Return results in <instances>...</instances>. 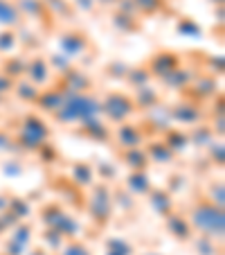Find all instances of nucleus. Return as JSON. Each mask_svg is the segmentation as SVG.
<instances>
[{"label": "nucleus", "instance_id": "nucleus-1", "mask_svg": "<svg viewBox=\"0 0 225 255\" xmlns=\"http://www.w3.org/2000/svg\"><path fill=\"white\" fill-rule=\"evenodd\" d=\"M189 224L194 231H201V235H207L216 242H221V237H223V210L210 199H201L192 208Z\"/></svg>", "mask_w": 225, "mask_h": 255}, {"label": "nucleus", "instance_id": "nucleus-2", "mask_svg": "<svg viewBox=\"0 0 225 255\" xmlns=\"http://www.w3.org/2000/svg\"><path fill=\"white\" fill-rule=\"evenodd\" d=\"M133 111H135V102L126 93L113 91L104 102V113L113 122H124Z\"/></svg>", "mask_w": 225, "mask_h": 255}, {"label": "nucleus", "instance_id": "nucleus-3", "mask_svg": "<svg viewBox=\"0 0 225 255\" xmlns=\"http://www.w3.org/2000/svg\"><path fill=\"white\" fill-rule=\"evenodd\" d=\"M88 212H90L92 222H97L99 226L108 224V217H110V194L108 188L104 183L95 185L92 188V199H90V206H88Z\"/></svg>", "mask_w": 225, "mask_h": 255}, {"label": "nucleus", "instance_id": "nucleus-4", "mask_svg": "<svg viewBox=\"0 0 225 255\" xmlns=\"http://www.w3.org/2000/svg\"><path fill=\"white\" fill-rule=\"evenodd\" d=\"M167 233L180 244H187V242L194 240V228L189 224V219L180 215H169L167 217Z\"/></svg>", "mask_w": 225, "mask_h": 255}, {"label": "nucleus", "instance_id": "nucleus-5", "mask_svg": "<svg viewBox=\"0 0 225 255\" xmlns=\"http://www.w3.org/2000/svg\"><path fill=\"white\" fill-rule=\"evenodd\" d=\"M104 255H138L135 246L122 237H108L104 242Z\"/></svg>", "mask_w": 225, "mask_h": 255}, {"label": "nucleus", "instance_id": "nucleus-6", "mask_svg": "<svg viewBox=\"0 0 225 255\" xmlns=\"http://www.w3.org/2000/svg\"><path fill=\"white\" fill-rule=\"evenodd\" d=\"M117 138H120V142L124 144V147H138V144L142 142V133H140V129L133 125H122L120 129H117Z\"/></svg>", "mask_w": 225, "mask_h": 255}, {"label": "nucleus", "instance_id": "nucleus-7", "mask_svg": "<svg viewBox=\"0 0 225 255\" xmlns=\"http://www.w3.org/2000/svg\"><path fill=\"white\" fill-rule=\"evenodd\" d=\"M151 206L158 210V215L169 217L171 215L173 203H171V199H169L167 192H162V190H153V192H151Z\"/></svg>", "mask_w": 225, "mask_h": 255}, {"label": "nucleus", "instance_id": "nucleus-8", "mask_svg": "<svg viewBox=\"0 0 225 255\" xmlns=\"http://www.w3.org/2000/svg\"><path fill=\"white\" fill-rule=\"evenodd\" d=\"M54 255H92V251L88 249L86 242H81V240L75 237V240H70L59 253H54Z\"/></svg>", "mask_w": 225, "mask_h": 255}, {"label": "nucleus", "instance_id": "nucleus-9", "mask_svg": "<svg viewBox=\"0 0 225 255\" xmlns=\"http://www.w3.org/2000/svg\"><path fill=\"white\" fill-rule=\"evenodd\" d=\"M151 181H149V176L144 172H133L129 176V188L131 190H135L138 194H147V192H151Z\"/></svg>", "mask_w": 225, "mask_h": 255}, {"label": "nucleus", "instance_id": "nucleus-10", "mask_svg": "<svg viewBox=\"0 0 225 255\" xmlns=\"http://www.w3.org/2000/svg\"><path fill=\"white\" fill-rule=\"evenodd\" d=\"M194 251L196 255H216V240L201 235L198 240H194Z\"/></svg>", "mask_w": 225, "mask_h": 255}, {"label": "nucleus", "instance_id": "nucleus-11", "mask_svg": "<svg viewBox=\"0 0 225 255\" xmlns=\"http://www.w3.org/2000/svg\"><path fill=\"white\" fill-rule=\"evenodd\" d=\"M43 240H45V244L50 246V253H59V251L63 249V237L59 235L54 228H45L43 231Z\"/></svg>", "mask_w": 225, "mask_h": 255}, {"label": "nucleus", "instance_id": "nucleus-12", "mask_svg": "<svg viewBox=\"0 0 225 255\" xmlns=\"http://www.w3.org/2000/svg\"><path fill=\"white\" fill-rule=\"evenodd\" d=\"M147 151L153 156V158H158V160H171L173 158V151L169 149L164 142H149Z\"/></svg>", "mask_w": 225, "mask_h": 255}, {"label": "nucleus", "instance_id": "nucleus-13", "mask_svg": "<svg viewBox=\"0 0 225 255\" xmlns=\"http://www.w3.org/2000/svg\"><path fill=\"white\" fill-rule=\"evenodd\" d=\"M72 174H75V181H77L79 185H90V181H92V169H90V165L77 163V165H75V169H72Z\"/></svg>", "mask_w": 225, "mask_h": 255}, {"label": "nucleus", "instance_id": "nucleus-14", "mask_svg": "<svg viewBox=\"0 0 225 255\" xmlns=\"http://www.w3.org/2000/svg\"><path fill=\"white\" fill-rule=\"evenodd\" d=\"M16 20H18L16 9L11 5H7V2H2V0H0V23H2V25H14Z\"/></svg>", "mask_w": 225, "mask_h": 255}, {"label": "nucleus", "instance_id": "nucleus-15", "mask_svg": "<svg viewBox=\"0 0 225 255\" xmlns=\"http://www.w3.org/2000/svg\"><path fill=\"white\" fill-rule=\"evenodd\" d=\"M29 237H32V226L29 224H18V228L14 231V235H11V240L18 242V244H23L25 249H27L29 244Z\"/></svg>", "mask_w": 225, "mask_h": 255}, {"label": "nucleus", "instance_id": "nucleus-16", "mask_svg": "<svg viewBox=\"0 0 225 255\" xmlns=\"http://www.w3.org/2000/svg\"><path fill=\"white\" fill-rule=\"evenodd\" d=\"M29 72H32V79H34V82H39V84H43L45 79H48V70H45V63L41 61V59L32 61V68H29Z\"/></svg>", "mask_w": 225, "mask_h": 255}, {"label": "nucleus", "instance_id": "nucleus-17", "mask_svg": "<svg viewBox=\"0 0 225 255\" xmlns=\"http://www.w3.org/2000/svg\"><path fill=\"white\" fill-rule=\"evenodd\" d=\"M25 253H27V249H25L23 244H18V242H14V240L5 242V253L2 255H25Z\"/></svg>", "mask_w": 225, "mask_h": 255}, {"label": "nucleus", "instance_id": "nucleus-18", "mask_svg": "<svg viewBox=\"0 0 225 255\" xmlns=\"http://www.w3.org/2000/svg\"><path fill=\"white\" fill-rule=\"evenodd\" d=\"M25 255H52L48 249H43V246H36V249H32V251H27Z\"/></svg>", "mask_w": 225, "mask_h": 255}, {"label": "nucleus", "instance_id": "nucleus-19", "mask_svg": "<svg viewBox=\"0 0 225 255\" xmlns=\"http://www.w3.org/2000/svg\"><path fill=\"white\" fill-rule=\"evenodd\" d=\"M140 255H162V253H158V251H144V253H140Z\"/></svg>", "mask_w": 225, "mask_h": 255}]
</instances>
